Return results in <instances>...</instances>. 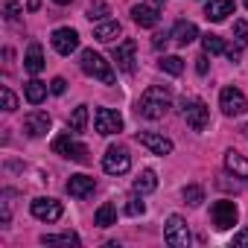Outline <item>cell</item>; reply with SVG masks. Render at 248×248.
Listing matches in <instances>:
<instances>
[{"label":"cell","mask_w":248,"mask_h":248,"mask_svg":"<svg viewBox=\"0 0 248 248\" xmlns=\"http://www.w3.org/2000/svg\"><path fill=\"white\" fill-rule=\"evenodd\" d=\"M181 111H184V120L190 123L193 132H204L210 126V108L202 102V99H181Z\"/></svg>","instance_id":"3"},{"label":"cell","mask_w":248,"mask_h":248,"mask_svg":"<svg viewBox=\"0 0 248 248\" xmlns=\"http://www.w3.org/2000/svg\"><path fill=\"white\" fill-rule=\"evenodd\" d=\"M38 6H41V0H30V6H27V9H30V12H35Z\"/></svg>","instance_id":"40"},{"label":"cell","mask_w":248,"mask_h":248,"mask_svg":"<svg viewBox=\"0 0 248 248\" xmlns=\"http://www.w3.org/2000/svg\"><path fill=\"white\" fill-rule=\"evenodd\" d=\"M117 35H120V24H117V21H99V24L93 27V38L102 41V44H111Z\"/></svg>","instance_id":"21"},{"label":"cell","mask_w":248,"mask_h":248,"mask_svg":"<svg viewBox=\"0 0 248 248\" xmlns=\"http://www.w3.org/2000/svg\"><path fill=\"white\" fill-rule=\"evenodd\" d=\"M105 15H108V3H105V0H93V3L88 6V12H85L88 21H105Z\"/></svg>","instance_id":"30"},{"label":"cell","mask_w":248,"mask_h":248,"mask_svg":"<svg viewBox=\"0 0 248 248\" xmlns=\"http://www.w3.org/2000/svg\"><path fill=\"white\" fill-rule=\"evenodd\" d=\"M210 216H213V225H216L219 231H228V228H233V225H236V219H239L236 202H231V199H222V202H216V204L210 207Z\"/></svg>","instance_id":"8"},{"label":"cell","mask_w":248,"mask_h":248,"mask_svg":"<svg viewBox=\"0 0 248 248\" xmlns=\"http://www.w3.org/2000/svg\"><path fill=\"white\" fill-rule=\"evenodd\" d=\"M53 47H56L59 56H70V53L79 47V32L70 30V27H59V30L53 32Z\"/></svg>","instance_id":"12"},{"label":"cell","mask_w":248,"mask_h":248,"mask_svg":"<svg viewBox=\"0 0 248 248\" xmlns=\"http://www.w3.org/2000/svg\"><path fill=\"white\" fill-rule=\"evenodd\" d=\"M233 245H248V228H242L239 233H233Z\"/></svg>","instance_id":"37"},{"label":"cell","mask_w":248,"mask_h":248,"mask_svg":"<svg viewBox=\"0 0 248 248\" xmlns=\"http://www.w3.org/2000/svg\"><path fill=\"white\" fill-rule=\"evenodd\" d=\"M3 15H6L9 24H15L24 15V9H21V3H15V0H6V3H3Z\"/></svg>","instance_id":"31"},{"label":"cell","mask_w":248,"mask_h":248,"mask_svg":"<svg viewBox=\"0 0 248 248\" xmlns=\"http://www.w3.org/2000/svg\"><path fill=\"white\" fill-rule=\"evenodd\" d=\"M30 210H32V216L35 219H41V222H59L62 219V202H56V199H35L32 204H30Z\"/></svg>","instance_id":"10"},{"label":"cell","mask_w":248,"mask_h":248,"mask_svg":"<svg viewBox=\"0 0 248 248\" xmlns=\"http://www.w3.org/2000/svg\"><path fill=\"white\" fill-rule=\"evenodd\" d=\"M242 135H245V138H248V126H242Z\"/></svg>","instance_id":"42"},{"label":"cell","mask_w":248,"mask_h":248,"mask_svg":"<svg viewBox=\"0 0 248 248\" xmlns=\"http://www.w3.org/2000/svg\"><path fill=\"white\" fill-rule=\"evenodd\" d=\"M79 67H82V73L85 76H93V79H99L102 85H114V67H111V62H105L99 53H93V50H82V56H79Z\"/></svg>","instance_id":"2"},{"label":"cell","mask_w":248,"mask_h":248,"mask_svg":"<svg viewBox=\"0 0 248 248\" xmlns=\"http://www.w3.org/2000/svg\"><path fill=\"white\" fill-rule=\"evenodd\" d=\"M132 167V155L126 146H108V152L102 155V170L108 175H123V172H129Z\"/></svg>","instance_id":"4"},{"label":"cell","mask_w":248,"mask_h":248,"mask_svg":"<svg viewBox=\"0 0 248 248\" xmlns=\"http://www.w3.org/2000/svg\"><path fill=\"white\" fill-rule=\"evenodd\" d=\"M93 126H96V132L99 135H117V132H123V117L117 114V111H111V108H96V114H93Z\"/></svg>","instance_id":"9"},{"label":"cell","mask_w":248,"mask_h":248,"mask_svg":"<svg viewBox=\"0 0 248 248\" xmlns=\"http://www.w3.org/2000/svg\"><path fill=\"white\" fill-rule=\"evenodd\" d=\"M225 56H228L231 62H239V56H242V50H239V47H228V50H225Z\"/></svg>","instance_id":"38"},{"label":"cell","mask_w":248,"mask_h":248,"mask_svg":"<svg viewBox=\"0 0 248 248\" xmlns=\"http://www.w3.org/2000/svg\"><path fill=\"white\" fill-rule=\"evenodd\" d=\"M158 67H161L164 73H170V76H181V73H184V62H181L178 56H164V59L158 62Z\"/></svg>","instance_id":"26"},{"label":"cell","mask_w":248,"mask_h":248,"mask_svg":"<svg viewBox=\"0 0 248 248\" xmlns=\"http://www.w3.org/2000/svg\"><path fill=\"white\" fill-rule=\"evenodd\" d=\"M202 47H204V53H207V56H219V53H225V50H228V44H225L219 35H213V32L202 35Z\"/></svg>","instance_id":"25"},{"label":"cell","mask_w":248,"mask_h":248,"mask_svg":"<svg viewBox=\"0 0 248 248\" xmlns=\"http://www.w3.org/2000/svg\"><path fill=\"white\" fill-rule=\"evenodd\" d=\"M50 114L47 111H30L27 117H24V132L30 135V138H44L47 132H50Z\"/></svg>","instance_id":"11"},{"label":"cell","mask_w":248,"mask_h":248,"mask_svg":"<svg viewBox=\"0 0 248 248\" xmlns=\"http://www.w3.org/2000/svg\"><path fill=\"white\" fill-rule=\"evenodd\" d=\"M67 126H70L73 132H82V129L88 126V105L73 108V114H70V120H67Z\"/></svg>","instance_id":"27"},{"label":"cell","mask_w":248,"mask_h":248,"mask_svg":"<svg viewBox=\"0 0 248 248\" xmlns=\"http://www.w3.org/2000/svg\"><path fill=\"white\" fill-rule=\"evenodd\" d=\"M170 38H172L175 44L187 47L190 41H196V38H199V30H196V24H190V21H178V24L172 27V32H170Z\"/></svg>","instance_id":"18"},{"label":"cell","mask_w":248,"mask_h":248,"mask_svg":"<svg viewBox=\"0 0 248 248\" xmlns=\"http://www.w3.org/2000/svg\"><path fill=\"white\" fill-rule=\"evenodd\" d=\"M50 91H53V93H56V96H62V93H64V91H67V82H64V79H62V76H56V79H53V82H50Z\"/></svg>","instance_id":"35"},{"label":"cell","mask_w":248,"mask_h":248,"mask_svg":"<svg viewBox=\"0 0 248 248\" xmlns=\"http://www.w3.org/2000/svg\"><path fill=\"white\" fill-rule=\"evenodd\" d=\"M53 152L62 155V158H70V161H79V164H88V146L73 140L70 135H59L53 140Z\"/></svg>","instance_id":"7"},{"label":"cell","mask_w":248,"mask_h":248,"mask_svg":"<svg viewBox=\"0 0 248 248\" xmlns=\"http://www.w3.org/2000/svg\"><path fill=\"white\" fill-rule=\"evenodd\" d=\"M24 96H27V102L38 105V102H44V96H47V85H44L41 79H30V82L24 85Z\"/></svg>","instance_id":"22"},{"label":"cell","mask_w":248,"mask_h":248,"mask_svg":"<svg viewBox=\"0 0 248 248\" xmlns=\"http://www.w3.org/2000/svg\"><path fill=\"white\" fill-rule=\"evenodd\" d=\"M93 222H96L99 228H111V225H117V207H114L111 202H105V204H102V207L96 210Z\"/></svg>","instance_id":"24"},{"label":"cell","mask_w":248,"mask_h":248,"mask_svg":"<svg viewBox=\"0 0 248 248\" xmlns=\"http://www.w3.org/2000/svg\"><path fill=\"white\" fill-rule=\"evenodd\" d=\"M135 50H138V44L132 38H126L123 44L114 47V62L123 73H135Z\"/></svg>","instance_id":"14"},{"label":"cell","mask_w":248,"mask_h":248,"mask_svg":"<svg viewBox=\"0 0 248 248\" xmlns=\"http://www.w3.org/2000/svg\"><path fill=\"white\" fill-rule=\"evenodd\" d=\"M0 96H3V111H15V108H18V96H15L9 88L0 91Z\"/></svg>","instance_id":"33"},{"label":"cell","mask_w":248,"mask_h":248,"mask_svg":"<svg viewBox=\"0 0 248 248\" xmlns=\"http://www.w3.org/2000/svg\"><path fill=\"white\" fill-rule=\"evenodd\" d=\"M225 170L233 172V178H248V161L239 152H233V149L225 152Z\"/></svg>","instance_id":"19"},{"label":"cell","mask_w":248,"mask_h":248,"mask_svg":"<svg viewBox=\"0 0 248 248\" xmlns=\"http://www.w3.org/2000/svg\"><path fill=\"white\" fill-rule=\"evenodd\" d=\"M126 213H129V216H143V213H146V204L140 202V193H138L135 199H129V204H126Z\"/></svg>","instance_id":"32"},{"label":"cell","mask_w":248,"mask_h":248,"mask_svg":"<svg viewBox=\"0 0 248 248\" xmlns=\"http://www.w3.org/2000/svg\"><path fill=\"white\" fill-rule=\"evenodd\" d=\"M152 44H155V47H158V50H161V47H164V44H167V35H155V41H152Z\"/></svg>","instance_id":"39"},{"label":"cell","mask_w":248,"mask_h":248,"mask_svg":"<svg viewBox=\"0 0 248 248\" xmlns=\"http://www.w3.org/2000/svg\"><path fill=\"white\" fill-rule=\"evenodd\" d=\"M53 3H59V6H67V3H70V0H53Z\"/></svg>","instance_id":"41"},{"label":"cell","mask_w":248,"mask_h":248,"mask_svg":"<svg viewBox=\"0 0 248 248\" xmlns=\"http://www.w3.org/2000/svg\"><path fill=\"white\" fill-rule=\"evenodd\" d=\"M233 35L242 44H248V21H233Z\"/></svg>","instance_id":"34"},{"label":"cell","mask_w":248,"mask_h":248,"mask_svg":"<svg viewBox=\"0 0 248 248\" xmlns=\"http://www.w3.org/2000/svg\"><path fill=\"white\" fill-rule=\"evenodd\" d=\"M184 202H187L190 207H199V204L204 202V190H202L199 184H187V187H184Z\"/></svg>","instance_id":"29"},{"label":"cell","mask_w":248,"mask_h":248,"mask_svg":"<svg viewBox=\"0 0 248 248\" xmlns=\"http://www.w3.org/2000/svg\"><path fill=\"white\" fill-rule=\"evenodd\" d=\"M138 143L146 146L155 155H170L172 152V140L164 138V135H158V132H138Z\"/></svg>","instance_id":"13"},{"label":"cell","mask_w":248,"mask_h":248,"mask_svg":"<svg viewBox=\"0 0 248 248\" xmlns=\"http://www.w3.org/2000/svg\"><path fill=\"white\" fill-rule=\"evenodd\" d=\"M236 3L233 0H207V6H204V18L213 21V24H222L228 15H233Z\"/></svg>","instance_id":"16"},{"label":"cell","mask_w":248,"mask_h":248,"mask_svg":"<svg viewBox=\"0 0 248 248\" xmlns=\"http://www.w3.org/2000/svg\"><path fill=\"white\" fill-rule=\"evenodd\" d=\"M219 108H222L225 117H239V114L248 111V99H245V93H242L239 88H222V93H219Z\"/></svg>","instance_id":"6"},{"label":"cell","mask_w":248,"mask_h":248,"mask_svg":"<svg viewBox=\"0 0 248 248\" xmlns=\"http://www.w3.org/2000/svg\"><path fill=\"white\" fill-rule=\"evenodd\" d=\"M245 6H248V0H245Z\"/></svg>","instance_id":"43"},{"label":"cell","mask_w":248,"mask_h":248,"mask_svg":"<svg viewBox=\"0 0 248 248\" xmlns=\"http://www.w3.org/2000/svg\"><path fill=\"white\" fill-rule=\"evenodd\" d=\"M41 245H79V236L76 233H59V236L44 233L41 236Z\"/></svg>","instance_id":"28"},{"label":"cell","mask_w":248,"mask_h":248,"mask_svg":"<svg viewBox=\"0 0 248 248\" xmlns=\"http://www.w3.org/2000/svg\"><path fill=\"white\" fill-rule=\"evenodd\" d=\"M24 67H27V73H32V76H38V73L44 70L41 44H30V50H27V56H24Z\"/></svg>","instance_id":"20"},{"label":"cell","mask_w":248,"mask_h":248,"mask_svg":"<svg viewBox=\"0 0 248 248\" xmlns=\"http://www.w3.org/2000/svg\"><path fill=\"white\" fill-rule=\"evenodd\" d=\"M132 18H135V24L152 30V27L161 21V9H158L155 3H138V6H132Z\"/></svg>","instance_id":"15"},{"label":"cell","mask_w":248,"mask_h":248,"mask_svg":"<svg viewBox=\"0 0 248 248\" xmlns=\"http://www.w3.org/2000/svg\"><path fill=\"white\" fill-rule=\"evenodd\" d=\"M155 187H158V175H155V170H143V172L135 178V193H140V196L152 193Z\"/></svg>","instance_id":"23"},{"label":"cell","mask_w":248,"mask_h":248,"mask_svg":"<svg viewBox=\"0 0 248 248\" xmlns=\"http://www.w3.org/2000/svg\"><path fill=\"white\" fill-rule=\"evenodd\" d=\"M93 190H96V181L91 175H70V181H67V193L76 196V199H85Z\"/></svg>","instance_id":"17"},{"label":"cell","mask_w":248,"mask_h":248,"mask_svg":"<svg viewBox=\"0 0 248 248\" xmlns=\"http://www.w3.org/2000/svg\"><path fill=\"white\" fill-rule=\"evenodd\" d=\"M164 242L172 245V248H187V245H190L187 222H184L178 213H172V216L167 219V225H164Z\"/></svg>","instance_id":"5"},{"label":"cell","mask_w":248,"mask_h":248,"mask_svg":"<svg viewBox=\"0 0 248 248\" xmlns=\"http://www.w3.org/2000/svg\"><path fill=\"white\" fill-rule=\"evenodd\" d=\"M170 108H172V93H170V88H164V85L146 88V91L140 93V99H138V114L146 117V120H161Z\"/></svg>","instance_id":"1"},{"label":"cell","mask_w":248,"mask_h":248,"mask_svg":"<svg viewBox=\"0 0 248 248\" xmlns=\"http://www.w3.org/2000/svg\"><path fill=\"white\" fill-rule=\"evenodd\" d=\"M196 70H199V73H202V76H204V73H207V53H202V56H199V59H196Z\"/></svg>","instance_id":"36"}]
</instances>
